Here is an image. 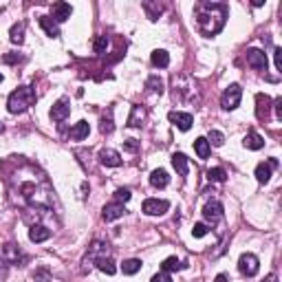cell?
<instances>
[{
  "label": "cell",
  "instance_id": "obj_1",
  "mask_svg": "<svg viewBox=\"0 0 282 282\" xmlns=\"http://www.w3.org/2000/svg\"><path fill=\"white\" fill-rule=\"evenodd\" d=\"M196 27L203 35H216L225 27L227 7L220 2H199L194 7Z\"/></svg>",
  "mask_w": 282,
  "mask_h": 282
},
{
  "label": "cell",
  "instance_id": "obj_2",
  "mask_svg": "<svg viewBox=\"0 0 282 282\" xmlns=\"http://www.w3.org/2000/svg\"><path fill=\"white\" fill-rule=\"evenodd\" d=\"M35 91L31 86H20V88H16V91L9 95V100H7V108H9V112H13V115H18V112H25L29 106H34L35 104Z\"/></svg>",
  "mask_w": 282,
  "mask_h": 282
},
{
  "label": "cell",
  "instance_id": "obj_3",
  "mask_svg": "<svg viewBox=\"0 0 282 282\" xmlns=\"http://www.w3.org/2000/svg\"><path fill=\"white\" fill-rule=\"evenodd\" d=\"M241 100H243V88L238 84H232L229 88H225L223 97H220V106L225 110H234V108L241 106Z\"/></svg>",
  "mask_w": 282,
  "mask_h": 282
},
{
  "label": "cell",
  "instance_id": "obj_4",
  "mask_svg": "<svg viewBox=\"0 0 282 282\" xmlns=\"http://www.w3.org/2000/svg\"><path fill=\"white\" fill-rule=\"evenodd\" d=\"M238 269H241L243 276L253 278V276L258 274V269H260V265H258V258L253 256V253H243L241 260H238Z\"/></svg>",
  "mask_w": 282,
  "mask_h": 282
},
{
  "label": "cell",
  "instance_id": "obj_5",
  "mask_svg": "<svg viewBox=\"0 0 282 282\" xmlns=\"http://www.w3.org/2000/svg\"><path fill=\"white\" fill-rule=\"evenodd\" d=\"M168 208H170V203L168 201H159V199H145L143 205H141L143 214H148V216H161L168 212Z\"/></svg>",
  "mask_w": 282,
  "mask_h": 282
},
{
  "label": "cell",
  "instance_id": "obj_6",
  "mask_svg": "<svg viewBox=\"0 0 282 282\" xmlns=\"http://www.w3.org/2000/svg\"><path fill=\"white\" fill-rule=\"evenodd\" d=\"M168 117H170V121L176 126L178 130H190V128H192V124H194V117H192L190 112H178V110H172Z\"/></svg>",
  "mask_w": 282,
  "mask_h": 282
},
{
  "label": "cell",
  "instance_id": "obj_7",
  "mask_svg": "<svg viewBox=\"0 0 282 282\" xmlns=\"http://www.w3.org/2000/svg\"><path fill=\"white\" fill-rule=\"evenodd\" d=\"M247 64L256 70H267V55L258 49H249L247 51Z\"/></svg>",
  "mask_w": 282,
  "mask_h": 282
},
{
  "label": "cell",
  "instance_id": "obj_8",
  "mask_svg": "<svg viewBox=\"0 0 282 282\" xmlns=\"http://www.w3.org/2000/svg\"><path fill=\"white\" fill-rule=\"evenodd\" d=\"M269 110H271V97L265 95V93H258L256 95V117L260 121H265Z\"/></svg>",
  "mask_w": 282,
  "mask_h": 282
},
{
  "label": "cell",
  "instance_id": "obj_9",
  "mask_svg": "<svg viewBox=\"0 0 282 282\" xmlns=\"http://www.w3.org/2000/svg\"><path fill=\"white\" fill-rule=\"evenodd\" d=\"M203 216L208 223H218V220L223 218V205H220L218 201H210L203 208Z\"/></svg>",
  "mask_w": 282,
  "mask_h": 282
},
{
  "label": "cell",
  "instance_id": "obj_10",
  "mask_svg": "<svg viewBox=\"0 0 282 282\" xmlns=\"http://www.w3.org/2000/svg\"><path fill=\"white\" fill-rule=\"evenodd\" d=\"M274 168H278V159H274V157H271L267 163H258V168H256V178H258L260 183H267V181L271 178V170H274Z\"/></svg>",
  "mask_w": 282,
  "mask_h": 282
},
{
  "label": "cell",
  "instance_id": "obj_11",
  "mask_svg": "<svg viewBox=\"0 0 282 282\" xmlns=\"http://www.w3.org/2000/svg\"><path fill=\"white\" fill-rule=\"evenodd\" d=\"M69 115H70V106H69L67 100L55 102L53 108H51V119H53V121H64Z\"/></svg>",
  "mask_w": 282,
  "mask_h": 282
},
{
  "label": "cell",
  "instance_id": "obj_12",
  "mask_svg": "<svg viewBox=\"0 0 282 282\" xmlns=\"http://www.w3.org/2000/svg\"><path fill=\"white\" fill-rule=\"evenodd\" d=\"M100 163L108 168H117L121 166V154L117 150H102L100 152Z\"/></svg>",
  "mask_w": 282,
  "mask_h": 282
},
{
  "label": "cell",
  "instance_id": "obj_13",
  "mask_svg": "<svg viewBox=\"0 0 282 282\" xmlns=\"http://www.w3.org/2000/svg\"><path fill=\"white\" fill-rule=\"evenodd\" d=\"M124 214H126V210H124V205H121V203H108L106 208H104V214H102V218H104L106 223H110V220L121 218Z\"/></svg>",
  "mask_w": 282,
  "mask_h": 282
},
{
  "label": "cell",
  "instance_id": "obj_14",
  "mask_svg": "<svg viewBox=\"0 0 282 282\" xmlns=\"http://www.w3.org/2000/svg\"><path fill=\"white\" fill-rule=\"evenodd\" d=\"M29 238L34 243H44L51 238V229H46L44 225H34V227L29 229Z\"/></svg>",
  "mask_w": 282,
  "mask_h": 282
},
{
  "label": "cell",
  "instance_id": "obj_15",
  "mask_svg": "<svg viewBox=\"0 0 282 282\" xmlns=\"http://www.w3.org/2000/svg\"><path fill=\"white\" fill-rule=\"evenodd\" d=\"M70 13H73V9H70L69 2H55V4H53V18H55L58 22L69 20Z\"/></svg>",
  "mask_w": 282,
  "mask_h": 282
},
{
  "label": "cell",
  "instance_id": "obj_16",
  "mask_svg": "<svg viewBox=\"0 0 282 282\" xmlns=\"http://www.w3.org/2000/svg\"><path fill=\"white\" fill-rule=\"evenodd\" d=\"M172 166H175V170L178 172L181 176H187V172H190V166H187V157L181 152H176L175 157H172Z\"/></svg>",
  "mask_w": 282,
  "mask_h": 282
},
{
  "label": "cell",
  "instance_id": "obj_17",
  "mask_svg": "<svg viewBox=\"0 0 282 282\" xmlns=\"http://www.w3.org/2000/svg\"><path fill=\"white\" fill-rule=\"evenodd\" d=\"M150 183H152L154 187H166L168 183H170V176H168L166 170H152V175H150Z\"/></svg>",
  "mask_w": 282,
  "mask_h": 282
},
{
  "label": "cell",
  "instance_id": "obj_18",
  "mask_svg": "<svg viewBox=\"0 0 282 282\" xmlns=\"http://www.w3.org/2000/svg\"><path fill=\"white\" fill-rule=\"evenodd\" d=\"M88 133H91V128H88L86 121H77V124L73 126V130H70V139L82 141V139L88 137Z\"/></svg>",
  "mask_w": 282,
  "mask_h": 282
},
{
  "label": "cell",
  "instance_id": "obj_19",
  "mask_svg": "<svg viewBox=\"0 0 282 282\" xmlns=\"http://www.w3.org/2000/svg\"><path fill=\"white\" fill-rule=\"evenodd\" d=\"M40 27L46 31V35H51V37H58V35H60V27L53 22V18L42 16V18H40Z\"/></svg>",
  "mask_w": 282,
  "mask_h": 282
},
{
  "label": "cell",
  "instance_id": "obj_20",
  "mask_svg": "<svg viewBox=\"0 0 282 282\" xmlns=\"http://www.w3.org/2000/svg\"><path fill=\"white\" fill-rule=\"evenodd\" d=\"M243 143H245V148H249V150H260L262 145H265V139H262L258 133H253V130H251V133H247V137H245Z\"/></svg>",
  "mask_w": 282,
  "mask_h": 282
},
{
  "label": "cell",
  "instance_id": "obj_21",
  "mask_svg": "<svg viewBox=\"0 0 282 282\" xmlns=\"http://www.w3.org/2000/svg\"><path fill=\"white\" fill-rule=\"evenodd\" d=\"M143 117H145L143 108H141V106H133V112H130V117H128V126H130V128H137V126H141Z\"/></svg>",
  "mask_w": 282,
  "mask_h": 282
},
{
  "label": "cell",
  "instance_id": "obj_22",
  "mask_svg": "<svg viewBox=\"0 0 282 282\" xmlns=\"http://www.w3.org/2000/svg\"><path fill=\"white\" fill-rule=\"evenodd\" d=\"M143 9H145V13H148L150 20H157V18L163 13V4L161 2H143Z\"/></svg>",
  "mask_w": 282,
  "mask_h": 282
},
{
  "label": "cell",
  "instance_id": "obj_23",
  "mask_svg": "<svg viewBox=\"0 0 282 282\" xmlns=\"http://www.w3.org/2000/svg\"><path fill=\"white\" fill-rule=\"evenodd\" d=\"M152 64H154V67H159V69H166L168 64H170V55H168L163 49L154 51V53H152Z\"/></svg>",
  "mask_w": 282,
  "mask_h": 282
},
{
  "label": "cell",
  "instance_id": "obj_24",
  "mask_svg": "<svg viewBox=\"0 0 282 282\" xmlns=\"http://www.w3.org/2000/svg\"><path fill=\"white\" fill-rule=\"evenodd\" d=\"M11 42L13 44H22L25 42V22H18V25L11 27Z\"/></svg>",
  "mask_w": 282,
  "mask_h": 282
},
{
  "label": "cell",
  "instance_id": "obj_25",
  "mask_svg": "<svg viewBox=\"0 0 282 282\" xmlns=\"http://www.w3.org/2000/svg\"><path fill=\"white\" fill-rule=\"evenodd\" d=\"M194 150H196V154H199L201 159H208L210 157V143H208V139L205 137H199L194 141Z\"/></svg>",
  "mask_w": 282,
  "mask_h": 282
},
{
  "label": "cell",
  "instance_id": "obj_26",
  "mask_svg": "<svg viewBox=\"0 0 282 282\" xmlns=\"http://www.w3.org/2000/svg\"><path fill=\"white\" fill-rule=\"evenodd\" d=\"M145 88H148V91H152V93H159V95H161V93H163V79H161V77H157V75H152V77L145 79Z\"/></svg>",
  "mask_w": 282,
  "mask_h": 282
},
{
  "label": "cell",
  "instance_id": "obj_27",
  "mask_svg": "<svg viewBox=\"0 0 282 282\" xmlns=\"http://www.w3.org/2000/svg\"><path fill=\"white\" fill-rule=\"evenodd\" d=\"M121 269H124V274H126V276L137 274V271L141 269V260H137V258H130V260H126L124 265H121Z\"/></svg>",
  "mask_w": 282,
  "mask_h": 282
},
{
  "label": "cell",
  "instance_id": "obj_28",
  "mask_svg": "<svg viewBox=\"0 0 282 282\" xmlns=\"http://www.w3.org/2000/svg\"><path fill=\"white\" fill-rule=\"evenodd\" d=\"M97 267H100L104 274H108V276H112L117 271V267H115V262L110 260V258H97Z\"/></svg>",
  "mask_w": 282,
  "mask_h": 282
},
{
  "label": "cell",
  "instance_id": "obj_29",
  "mask_svg": "<svg viewBox=\"0 0 282 282\" xmlns=\"http://www.w3.org/2000/svg\"><path fill=\"white\" fill-rule=\"evenodd\" d=\"M208 178L214 183H223L225 178H227V172L223 170V168H212V170L208 172Z\"/></svg>",
  "mask_w": 282,
  "mask_h": 282
},
{
  "label": "cell",
  "instance_id": "obj_30",
  "mask_svg": "<svg viewBox=\"0 0 282 282\" xmlns=\"http://www.w3.org/2000/svg\"><path fill=\"white\" fill-rule=\"evenodd\" d=\"M112 128H115L112 126V108H108V112L102 117V133L108 135V133H112Z\"/></svg>",
  "mask_w": 282,
  "mask_h": 282
},
{
  "label": "cell",
  "instance_id": "obj_31",
  "mask_svg": "<svg viewBox=\"0 0 282 282\" xmlns=\"http://www.w3.org/2000/svg\"><path fill=\"white\" fill-rule=\"evenodd\" d=\"M183 267H185V265H181L176 258H166V260H163V265H161V269L168 274V271H178V269H183Z\"/></svg>",
  "mask_w": 282,
  "mask_h": 282
},
{
  "label": "cell",
  "instance_id": "obj_32",
  "mask_svg": "<svg viewBox=\"0 0 282 282\" xmlns=\"http://www.w3.org/2000/svg\"><path fill=\"white\" fill-rule=\"evenodd\" d=\"M208 143L216 145V148H220V145L225 143V135H223V133H218V130H210V135H208Z\"/></svg>",
  "mask_w": 282,
  "mask_h": 282
},
{
  "label": "cell",
  "instance_id": "obj_33",
  "mask_svg": "<svg viewBox=\"0 0 282 282\" xmlns=\"http://www.w3.org/2000/svg\"><path fill=\"white\" fill-rule=\"evenodd\" d=\"M106 46H108V37L106 35H97V40H95V53H104Z\"/></svg>",
  "mask_w": 282,
  "mask_h": 282
},
{
  "label": "cell",
  "instance_id": "obj_34",
  "mask_svg": "<svg viewBox=\"0 0 282 282\" xmlns=\"http://www.w3.org/2000/svg\"><path fill=\"white\" fill-rule=\"evenodd\" d=\"M208 232H210V229H208V225H205V223H196V225H194V229H192L194 238H203Z\"/></svg>",
  "mask_w": 282,
  "mask_h": 282
},
{
  "label": "cell",
  "instance_id": "obj_35",
  "mask_svg": "<svg viewBox=\"0 0 282 282\" xmlns=\"http://www.w3.org/2000/svg\"><path fill=\"white\" fill-rule=\"evenodd\" d=\"M115 196H117V201H124L126 203V201H130V196L133 194H130V190H126V187H119V190L115 192Z\"/></svg>",
  "mask_w": 282,
  "mask_h": 282
},
{
  "label": "cell",
  "instance_id": "obj_36",
  "mask_svg": "<svg viewBox=\"0 0 282 282\" xmlns=\"http://www.w3.org/2000/svg\"><path fill=\"white\" fill-rule=\"evenodd\" d=\"M124 148L128 150V152H137V150H139V141H137V139H128V141H124Z\"/></svg>",
  "mask_w": 282,
  "mask_h": 282
},
{
  "label": "cell",
  "instance_id": "obj_37",
  "mask_svg": "<svg viewBox=\"0 0 282 282\" xmlns=\"http://www.w3.org/2000/svg\"><path fill=\"white\" fill-rule=\"evenodd\" d=\"M152 282H172V278L166 274V271H161V274H157V276H154Z\"/></svg>",
  "mask_w": 282,
  "mask_h": 282
},
{
  "label": "cell",
  "instance_id": "obj_38",
  "mask_svg": "<svg viewBox=\"0 0 282 282\" xmlns=\"http://www.w3.org/2000/svg\"><path fill=\"white\" fill-rule=\"evenodd\" d=\"M274 58H276V69L282 70V49H276Z\"/></svg>",
  "mask_w": 282,
  "mask_h": 282
},
{
  "label": "cell",
  "instance_id": "obj_39",
  "mask_svg": "<svg viewBox=\"0 0 282 282\" xmlns=\"http://www.w3.org/2000/svg\"><path fill=\"white\" fill-rule=\"evenodd\" d=\"M276 117H278V121H282V97L276 100Z\"/></svg>",
  "mask_w": 282,
  "mask_h": 282
},
{
  "label": "cell",
  "instance_id": "obj_40",
  "mask_svg": "<svg viewBox=\"0 0 282 282\" xmlns=\"http://www.w3.org/2000/svg\"><path fill=\"white\" fill-rule=\"evenodd\" d=\"M35 280H42V282H49L51 278H49V274H46V271H44V269H42V271H37V274H35Z\"/></svg>",
  "mask_w": 282,
  "mask_h": 282
},
{
  "label": "cell",
  "instance_id": "obj_41",
  "mask_svg": "<svg viewBox=\"0 0 282 282\" xmlns=\"http://www.w3.org/2000/svg\"><path fill=\"white\" fill-rule=\"evenodd\" d=\"M214 282H229V278H227L225 274H218V276L214 278Z\"/></svg>",
  "mask_w": 282,
  "mask_h": 282
},
{
  "label": "cell",
  "instance_id": "obj_42",
  "mask_svg": "<svg viewBox=\"0 0 282 282\" xmlns=\"http://www.w3.org/2000/svg\"><path fill=\"white\" fill-rule=\"evenodd\" d=\"M0 133H2V124H0Z\"/></svg>",
  "mask_w": 282,
  "mask_h": 282
},
{
  "label": "cell",
  "instance_id": "obj_43",
  "mask_svg": "<svg viewBox=\"0 0 282 282\" xmlns=\"http://www.w3.org/2000/svg\"><path fill=\"white\" fill-rule=\"evenodd\" d=\"M0 82H2V75H0Z\"/></svg>",
  "mask_w": 282,
  "mask_h": 282
}]
</instances>
